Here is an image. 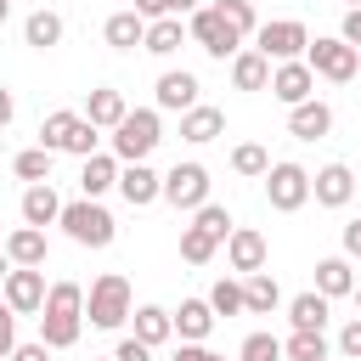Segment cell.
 Here are the masks:
<instances>
[{
    "mask_svg": "<svg viewBox=\"0 0 361 361\" xmlns=\"http://www.w3.org/2000/svg\"><path fill=\"white\" fill-rule=\"evenodd\" d=\"M85 333V288L79 282H51L39 305V344L45 350H73Z\"/></svg>",
    "mask_w": 361,
    "mask_h": 361,
    "instance_id": "6da1fadb",
    "label": "cell"
},
{
    "mask_svg": "<svg viewBox=\"0 0 361 361\" xmlns=\"http://www.w3.org/2000/svg\"><path fill=\"white\" fill-rule=\"evenodd\" d=\"M130 282L118 276V271H107V276H96L90 282V293H85V322L90 327H102V333H113V327H124L130 322Z\"/></svg>",
    "mask_w": 361,
    "mask_h": 361,
    "instance_id": "7a4b0ae2",
    "label": "cell"
},
{
    "mask_svg": "<svg viewBox=\"0 0 361 361\" xmlns=\"http://www.w3.org/2000/svg\"><path fill=\"white\" fill-rule=\"evenodd\" d=\"M96 141H102V130L96 124H85V113H45V124H39V147L45 152H73V158H90L96 152Z\"/></svg>",
    "mask_w": 361,
    "mask_h": 361,
    "instance_id": "3957f363",
    "label": "cell"
},
{
    "mask_svg": "<svg viewBox=\"0 0 361 361\" xmlns=\"http://www.w3.org/2000/svg\"><path fill=\"white\" fill-rule=\"evenodd\" d=\"M56 226L79 243V248H107L113 237H118V226H113V214L96 203V197H79V203H62V214H56Z\"/></svg>",
    "mask_w": 361,
    "mask_h": 361,
    "instance_id": "277c9868",
    "label": "cell"
},
{
    "mask_svg": "<svg viewBox=\"0 0 361 361\" xmlns=\"http://www.w3.org/2000/svg\"><path fill=\"white\" fill-rule=\"evenodd\" d=\"M164 141V124H158V107H135L124 113V124L113 130V158L118 164H147V152Z\"/></svg>",
    "mask_w": 361,
    "mask_h": 361,
    "instance_id": "5b68a950",
    "label": "cell"
},
{
    "mask_svg": "<svg viewBox=\"0 0 361 361\" xmlns=\"http://www.w3.org/2000/svg\"><path fill=\"white\" fill-rule=\"evenodd\" d=\"M305 45H310V28H305L299 17H276V23H259V28H254V51H259L265 62H299Z\"/></svg>",
    "mask_w": 361,
    "mask_h": 361,
    "instance_id": "8992f818",
    "label": "cell"
},
{
    "mask_svg": "<svg viewBox=\"0 0 361 361\" xmlns=\"http://www.w3.org/2000/svg\"><path fill=\"white\" fill-rule=\"evenodd\" d=\"M355 56H361V51H350L338 34H327V39H310V45H305V68H310V73H322V79H333V85H350V79H355Z\"/></svg>",
    "mask_w": 361,
    "mask_h": 361,
    "instance_id": "52a82bcc",
    "label": "cell"
},
{
    "mask_svg": "<svg viewBox=\"0 0 361 361\" xmlns=\"http://www.w3.org/2000/svg\"><path fill=\"white\" fill-rule=\"evenodd\" d=\"M265 197H271L276 214H293V209L310 203V175H305L299 164H271V169H265Z\"/></svg>",
    "mask_w": 361,
    "mask_h": 361,
    "instance_id": "ba28073f",
    "label": "cell"
},
{
    "mask_svg": "<svg viewBox=\"0 0 361 361\" xmlns=\"http://www.w3.org/2000/svg\"><path fill=\"white\" fill-rule=\"evenodd\" d=\"M186 39H197V45H203L209 56H220V62L243 51V39H237V34L220 23V11H214V6H197V11H192V23H186Z\"/></svg>",
    "mask_w": 361,
    "mask_h": 361,
    "instance_id": "9c48e42d",
    "label": "cell"
},
{
    "mask_svg": "<svg viewBox=\"0 0 361 361\" xmlns=\"http://www.w3.org/2000/svg\"><path fill=\"white\" fill-rule=\"evenodd\" d=\"M158 197H169L175 209H192V214H197V209L209 203V169H203V164H175V169L164 175V192H158Z\"/></svg>",
    "mask_w": 361,
    "mask_h": 361,
    "instance_id": "30bf717a",
    "label": "cell"
},
{
    "mask_svg": "<svg viewBox=\"0 0 361 361\" xmlns=\"http://www.w3.org/2000/svg\"><path fill=\"white\" fill-rule=\"evenodd\" d=\"M0 299L11 305V316H39V305H45V271L11 265V276L0 282Z\"/></svg>",
    "mask_w": 361,
    "mask_h": 361,
    "instance_id": "8fae6325",
    "label": "cell"
},
{
    "mask_svg": "<svg viewBox=\"0 0 361 361\" xmlns=\"http://www.w3.org/2000/svg\"><path fill=\"white\" fill-rule=\"evenodd\" d=\"M265 90H271L282 107H299V102H310V90H316V73L305 68V56H299V62H276Z\"/></svg>",
    "mask_w": 361,
    "mask_h": 361,
    "instance_id": "7c38bea8",
    "label": "cell"
},
{
    "mask_svg": "<svg viewBox=\"0 0 361 361\" xmlns=\"http://www.w3.org/2000/svg\"><path fill=\"white\" fill-rule=\"evenodd\" d=\"M310 197H316L322 209H344V203L355 197V175H350V164H322V169L310 175Z\"/></svg>",
    "mask_w": 361,
    "mask_h": 361,
    "instance_id": "4fadbf2b",
    "label": "cell"
},
{
    "mask_svg": "<svg viewBox=\"0 0 361 361\" xmlns=\"http://www.w3.org/2000/svg\"><path fill=\"white\" fill-rule=\"evenodd\" d=\"M265 231H254V226H231V237H226V259H231V271H243V276H254V271H265Z\"/></svg>",
    "mask_w": 361,
    "mask_h": 361,
    "instance_id": "5bb4252c",
    "label": "cell"
},
{
    "mask_svg": "<svg viewBox=\"0 0 361 361\" xmlns=\"http://www.w3.org/2000/svg\"><path fill=\"white\" fill-rule=\"evenodd\" d=\"M197 90H203V85H197V73H186V68H180V73L169 68V73H158V85H152V96H158L164 113H186V107H197Z\"/></svg>",
    "mask_w": 361,
    "mask_h": 361,
    "instance_id": "9a60e30c",
    "label": "cell"
},
{
    "mask_svg": "<svg viewBox=\"0 0 361 361\" xmlns=\"http://www.w3.org/2000/svg\"><path fill=\"white\" fill-rule=\"evenodd\" d=\"M327 130H333V107H327V102L310 96V102L288 107V135H293V141H322Z\"/></svg>",
    "mask_w": 361,
    "mask_h": 361,
    "instance_id": "2e32d148",
    "label": "cell"
},
{
    "mask_svg": "<svg viewBox=\"0 0 361 361\" xmlns=\"http://www.w3.org/2000/svg\"><path fill=\"white\" fill-rule=\"evenodd\" d=\"M124 113H130V102H124V90H113V85H102V90L85 96V124H96V130H118Z\"/></svg>",
    "mask_w": 361,
    "mask_h": 361,
    "instance_id": "e0dca14e",
    "label": "cell"
},
{
    "mask_svg": "<svg viewBox=\"0 0 361 361\" xmlns=\"http://www.w3.org/2000/svg\"><path fill=\"white\" fill-rule=\"evenodd\" d=\"M118 192H124V203H130V209H147V203H158L164 175H158V169H147V164H130V169H118Z\"/></svg>",
    "mask_w": 361,
    "mask_h": 361,
    "instance_id": "ac0fdd59",
    "label": "cell"
},
{
    "mask_svg": "<svg viewBox=\"0 0 361 361\" xmlns=\"http://www.w3.org/2000/svg\"><path fill=\"white\" fill-rule=\"evenodd\" d=\"M169 322H175L180 344H203V338L214 333V310H209V299H180V310H169Z\"/></svg>",
    "mask_w": 361,
    "mask_h": 361,
    "instance_id": "d6986e66",
    "label": "cell"
},
{
    "mask_svg": "<svg viewBox=\"0 0 361 361\" xmlns=\"http://www.w3.org/2000/svg\"><path fill=\"white\" fill-rule=\"evenodd\" d=\"M56 214H62V197H56V186H51V180H39V186H28V192H23V226L45 231V226H56Z\"/></svg>",
    "mask_w": 361,
    "mask_h": 361,
    "instance_id": "ffe728a7",
    "label": "cell"
},
{
    "mask_svg": "<svg viewBox=\"0 0 361 361\" xmlns=\"http://www.w3.org/2000/svg\"><path fill=\"white\" fill-rule=\"evenodd\" d=\"M130 322H135V333H130V338H141L147 350H158V344H169V338H175V322H169V310H164V305H135V310H130Z\"/></svg>",
    "mask_w": 361,
    "mask_h": 361,
    "instance_id": "44dd1931",
    "label": "cell"
},
{
    "mask_svg": "<svg viewBox=\"0 0 361 361\" xmlns=\"http://www.w3.org/2000/svg\"><path fill=\"white\" fill-rule=\"evenodd\" d=\"M214 135H226V113L220 107H186L180 113V141H192V147H203V141H214Z\"/></svg>",
    "mask_w": 361,
    "mask_h": 361,
    "instance_id": "7402d4cb",
    "label": "cell"
},
{
    "mask_svg": "<svg viewBox=\"0 0 361 361\" xmlns=\"http://www.w3.org/2000/svg\"><path fill=\"white\" fill-rule=\"evenodd\" d=\"M0 248H6V259L23 265V271H39V265H45V231H34V226H17Z\"/></svg>",
    "mask_w": 361,
    "mask_h": 361,
    "instance_id": "603a6c76",
    "label": "cell"
},
{
    "mask_svg": "<svg viewBox=\"0 0 361 361\" xmlns=\"http://www.w3.org/2000/svg\"><path fill=\"white\" fill-rule=\"evenodd\" d=\"M316 293H322V299H344V293H355V271H350L344 254L316 259Z\"/></svg>",
    "mask_w": 361,
    "mask_h": 361,
    "instance_id": "cb8c5ba5",
    "label": "cell"
},
{
    "mask_svg": "<svg viewBox=\"0 0 361 361\" xmlns=\"http://www.w3.org/2000/svg\"><path fill=\"white\" fill-rule=\"evenodd\" d=\"M113 186H118V158H113V152H90L85 169H79V192H85V197H102V192H113Z\"/></svg>",
    "mask_w": 361,
    "mask_h": 361,
    "instance_id": "d4e9b609",
    "label": "cell"
},
{
    "mask_svg": "<svg viewBox=\"0 0 361 361\" xmlns=\"http://www.w3.org/2000/svg\"><path fill=\"white\" fill-rule=\"evenodd\" d=\"M276 305H282V288H276V276H271V271L243 276V310H248V316H271Z\"/></svg>",
    "mask_w": 361,
    "mask_h": 361,
    "instance_id": "484cf974",
    "label": "cell"
},
{
    "mask_svg": "<svg viewBox=\"0 0 361 361\" xmlns=\"http://www.w3.org/2000/svg\"><path fill=\"white\" fill-rule=\"evenodd\" d=\"M327 305H333V299H322L316 288H310V293H293V299H288V322H293L299 333H322V327H327Z\"/></svg>",
    "mask_w": 361,
    "mask_h": 361,
    "instance_id": "4316f807",
    "label": "cell"
},
{
    "mask_svg": "<svg viewBox=\"0 0 361 361\" xmlns=\"http://www.w3.org/2000/svg\"><path fill=\"white\" fill-rule=\"evenodd\" d=\"M180 45H186V23H180V17H158V23H147L141 51H152V56H175Z\"/></svg>",
    "mask_w": 361,
    "mask_h": 361,
    "instance_id": "83f0119b",
    "label": "cell"
},
{
    "mask_svg": "<svg viewBox=\"0 0 361 361\" xmlns=\"http://www.w3.org/2000/svg\"><path fill=\"white\" fill-rule=\"evenodd\" d=\"M102 39H107L113 51H135V45L147 39V23H141L135 11H113V17H107V28H102Z\"/></svg>",
    "mask_w": 361,
    "mask_h": 361,
    "instance_id": "f1b7e54d",
    "label": "cell"
},
{
    "mask_svg": "<svg viewBox=\"0 0 361 361\" xmlns=\"http://www.w3.org/2000/svg\"><path fill=\"white\" fill-rule=\"evenodd\" d=\"M231 85H237V90H265V85H271V62H265L259 51H237V56H231Z\"/></svg>",
    "mask_w": 361,
    "mask_h": 361,
    "instance_id": "f546056e",
    "label": "cell"
},
{
    "mask_svg": "<svg viewBox=\"0 0 361 361\" xmlns=\"http://www.w3.org/2000/svg\"><path fill=\"white\" fill-rule=\"evenodd\" d=\"M23 39L34 45V51H51V45H62V17L56 11H28V23H23Z\"/></svg>",
    "mask_w": 361,
    "mask_h": 361,
    "instance_id": "4dcf8cb0",
    "label": "cell"
},
{
    "mask_svg": "<svg viewBox=\"0 0 361 361\" xmlns=\"http://www.w3.org/2000/svg\"><path fill=\"white\" fill-rule=\"evenodd\" d=\"M51 158H56V152L28 147V152H17V158H11V175H17V180H28V186H39V180H51Z\"/></svg>",
    "mask_w": 361,
    "mask_h": 361,
    "instance_id": "1f68e13d",
    "label": "cell"
},
{
    "mask_svg": "<svg viewBox=\"0 0 361 361\" xmlns=\"http://www.w3.org/2000/svg\"><path fill=\"white\" fill-rule=\"evenodd\" d=\"M214 11H220V23H226L237 39H248V34L259 28V17H254V0H214Z\"/></svg>",
    "mask_w": 361,
    "mask_h": 361,
    "instance_id": "d6a6232c",
    "label": "cell"
},
{
    "mask_svg": "<svg viewBox=\"0 0 361 361\" xmlns=\"http://www.w3.org/2000/svg\"><path fill=\"white\" fill-rule=\"evenodd\" d=\"M282 355H288V361H327V338H322V333H299V327H293V333L282 338Z\"/></svg>",
    "mask_w": 361,
    "mask_h": 361,
    "instance_id": "836d02e7",
    "label": "cell"
},
{
    "mask_svg": "<svg viewBox=\"0 0 361 361\" xmlns=\"http://www.w3.org/2000/svg\"><path fill=\"white\" fill-rule=\"evenodd\" d=\"M214 248H220V243H214L209 231L180 226V259H186V265H209V259H214Z\"/></svg>",
    "mask_w": 361,
    "mask_h": 361,
    "instance_id": "e575fe53",
    "label": "cell"
},
{
    "mask_svg": "<svg viewBox=\"0 0 361 361\" xmlns=\"http://www.w3.org/2000/svg\"><path fill=\"white\" fill-rule=\"evenodd\" d=\"M209 310H214V316H243V282H237V276H220V282L209 288Z\"/></svg>",
    "mask_w": 361,
    "mask_h": 361,
    "instance_id": "d590c367",
    "label": "cell"
},
{
    "mask_svg": "<svg viewBox=\"0 0 361 361\" xmlns=\"http://www.w3.org/2000/svg\"><path fill=\"white\" fill-rule=\"evenodd\" d=\"M231 169H237V175H259V180H265L271 152H265L259 141H243V147H231Z\"/></svg>",
    "mask_w": 361,
    "mask_h": 361,
    "instance_id": "8d00e7d4",
    "label": "cell"
},
{
    "mask_svg": "<svg viewBox=\"0 0 361 361\" xmlns=\"http://www.w3.org/2000/svg\"><path fill=\"white\" fill-rule=\"evenodd\" d=\"M192 226H197V231H209L214 243H226V237H231V214H226L220 203H203V209L192 214Z\"/></svg>",
    "mask_w": 361,
    "mask_h": 361,
    "instance_id": "74e56055",
    "label": "cell"
},
{
    "mask_svg": "<svg viewBox=\"0 0 361 361\" xmlns=\"http://www.w3.org/2000/svg\"><path fill=\"white\" fill-rule=\"evenodd\" d=\"M237 361H282V338H271V333H248L243 350H237Z\"/></svg>",
    "mask_w": 361,
    "mask_h": 361,
    "instance_id": "f35d334b",
    "label": "cell"
},
{
    "mask_svg": "<svg viewBox=\"0 0 361 361\" xmlns=\"http://www.w3.org/2000/svg\"><path fill=\"white\" fill-rule=\"evenodd\" d=\"M17 350V316H11V305L0 299V361Z\"/></svg>",
    "mask_w": 361,
    "mask_h": 361,
    "instance_id": "ab89813d",
    "label": "cell"
},
{
    "mask_svg": "<svg viewBox=\"0 0 361 361\" xmlns=\"http://www.w3.org/2000/svg\"><path fill=\"white\" fill-rule=\"evenodd\" d=\"M338 350H344L350 361H361V316H350V322H344V333H338Z\"/></svg>",
    "mask_w": 361,
    "mask_h": 361,
    "instance_id": "60d3db41",
    "label": "cell"
},
{
    "mask_svg": "<svg viewBox=\"0 0 361 361\" xmlns=\"http://www.w3.org/2000/svg\"><path fill=\"white\" fill-rule=\"evenodd\" d=\"M135 17H141V23H158V17H175V0H135Z\"/></svg>",
    "mask_w": 361,
    "mask_h": 361,
    "instance_id": "b9f144b4",
    "label": "cell"
},
{
    "mask_svg": "<svg viewBox=\"0 0 361 361\" xmlns=\"http://www.w3.org/2000/svg\"><path fill=\"white\" fill-rule=\"evenodd\" d=\"M113 361H152V350H147L141 338H118V350H113Z\"/></svg>",
    "mask_w": 361,
    "mask_h": 361,
    "instance_id": "7bdbcfd3",
    "label": "cell"
},
{
    "mask_svg": "<svg viewBox=\"0 0 361 361\" xmlns=\"http://www.w3.org/2000/svg\"><path fill=\"white\" fill-rule=\"evenodd\" d=\"M338 39H344L350 51H361V6H355V11H344V28H338Z\"/></svg>",
    "mask_w": 361,
    "mask_h": 361,
    "instance_id": "ee69618b",
    "label": "cell"
},
{
    "mask_svg": "<svg viewBox=\"0 0 361 361\" xmlns=\"http://www.w3.org/2000/svg\"><path fill=\"white\" fill-rule=\"evenodd\" d=\"M6 361H51V350H45V344H17Z\"/></svg>",
    "mask_w": 361,
    "mask_h": 361,
    "instance_id": "f6af8a7d",
    "label": "cell"
},
{
    "mask_svg": "<svg viewBox=\"0 0 361 361\" xmlns=\"http://www.w3.org/2000/svg\"><path fill=\"white\" fill-rule=\"evenodd\" d=\"M344 259H361V220L344 226Z\"/></svg>",
    "mask_w": 361,
    "mask_h": 361,
    "instance_id": "bcb514c9",
    "label": "cell"
},
{
    "mask_svg": "<svg viewBox=\"0 0 361 361\" xmlns=\"http://www.w3.org/2000/svg\"><path fill=\"white\" fill-rule=\"evenodd\" d=\"M169 361H209V350H203V344H180Z\"/></svg>",
    "mask_w": 361,
    "mask_h": 361,
    "instance_id": "7dc6e473",
    "label": "cell"
},
{
    "mask_svg": "<svg viewBox=\"0 0 361 361\" xmlns=\"http://www.w3.org/2000/svg\"><path fill=\"white\" fill-rule=\"evenodd\" d=\"M11 113H17V102H11V90H6V85H0V130H6V124H11Z\"/></svg>",
    "mask_w": 361,
    "mask_h": 361,
    "instance_id": "c3c4849f",
    "label": "cell"
},
{
    "mask_svg": "<svg viewBox=\"0 0 361 361\" xmlns=\"http://www.w3.org/2000/svg\"><path fill=\"white\" fill-rule=\"evenodd\" d=\"M180 11H197V0H175V17H180Z\"/></svg>",
    "mask_w": 361,
    "mask_h": 361,
    "instance_id": "681fc988",
    "label": "cell"
},
{
    "mask_svg": "<svg viewBox=\"0 0 361 361\" xmlns=\"http://www.w3.org/2000/svg\"><path fill=\"white\" fill-rule=\"evenodd\" d=\"M6 276H11V259H6V248H0V282H6Z\"/></svg>",
    "mask_w": 361,
    "mask_h": 361,
    "instance_id": "f907efd6",
    "label": "cell"
},
{
    "mask_svg": "<svg viewBox=\"0 0 361 361\" xmlns=\"http://www.w3.org/2000/svg\"><path fill=\"white\" fill-rule=\"evenodd\" d=\"M6 17H11V0H0V23H6Z\"/></svg>",
    "mask_w": 361,
    "mask_h": 361,
    "instance_id": "816d5d0a",
    "label": "cell"
},
{
    "mask_svg": "<svg viewBox=\"0 0 361 361\" xmlns=\"http://www.w3.org/2000/svg\"><path fill=\"white\" fill-rule=\"evenodd\" d=\"M90 361H113V355H90Z\"/></svg>",
    "mask_w": 361,
    "mask_h": 361,
    "instance_id": "f5cc1de1",
    "label": "cell"
},
{
    "mask_svg": "<svg viewBox=\"0 0 361 361\" xmlns=\"http://www.w3.org/2000/svg\"><path fill=\"white\" fill-rule=\"evenodd\" d=\"M344 6H350V11H355V6H361V0H344Z\"/></svg>",
    "mask_w": 361,
    "mask_h": 361,
    "instance_id": "db71d44e",
    "label": "cell"
},
{
    "mask_svg": "<svg viewBox=\"0 0 361 361\" xmlns=\"http://www.w3.org/2000/svg\"><path fill=\"white\" fill-rule=\"evenodd\" d=\"M355 305H361V282H355Z\"/></svg>",
    "mask_w": 361,
    "mask_h": 361,
    "instance_id": "11a10c76",
    "label": "cell"
},
{
    "mask_svg": "<svg viewBox=\"0 0 361 361\" xmlns=\"http://www.w3.org/2000/svg\"><path fill=\"white\" fill-rule=\"evenodd\" d=\"M0 147H6V135H0Z\"/></svg>",
    "mask_w": 361,
    "mask_h": 361,
    "instance_id": "9f6ffc18",
    "label": "cell"
}]
</instances>
